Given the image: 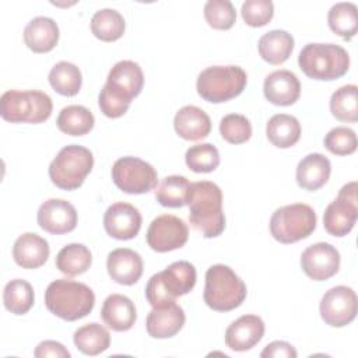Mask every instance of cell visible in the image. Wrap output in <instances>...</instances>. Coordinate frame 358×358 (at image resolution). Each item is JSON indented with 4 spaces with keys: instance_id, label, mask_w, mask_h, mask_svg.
<instances>
[{
    "instance_id": "obj_1",
    "label": "cell",
    "mask_w": 358,
    "mask_h": 358,
    "mask_svg": "<svg viewBox=\"0 0 358 358\" xmlns=\"http://www.w3.org/2000/svg\"><path fill=\"white\" fill-rule=\"evenodd\" d=\"M144 85V74L138 63L133 60H120L109 71L105 85L102 87L98 105L101 112L116 119L123 116L133 98H136Z\"/></svg>"
},
{
    "instance_id": "obj_2",
    "label": "cell",
    "mask_w": 358,
    "mask_h": 358,
    "mask_svg": "<svg viewBox=\"0 0 358 358\" xmlns=\"http://www.w3.org/2000/svg\"><path fill=\"white\" fill-rule=\"evenodd\" d=\"M189 221L204 238H215L225 229L222 211V192L210 180L193 182L189 186L187 203Z\"/></svg>"
},
{
    "instance_id": "obj_3",
    "label": "cell",
    "mask_w": 358,
    "mask_h": 358,
    "mask_svg": "<svg viewBox=\"0 0 358 358\" xmlns=\"http://www.w3.org/2000/svg\"><path fill=\"white\" fill-rule=\"evenodd\" d=\"M45 305L55 316L74 322L85 317L95 305L94 291L78 281L59 278L52 281L45 291Z\"/></svg>"
},
{
    "instance_id": "obj_4",
    "label": "cell",
    "mask_w": 358,
    "mask_h": 358,
    "mask_svg": "<svg viewBox=\"0 0 358 358\" xmlns=\"http://www.w3.org/2000/svg\"><path fill=\"white\" fill-rule=\"evenodd\" d=\"M299 69L313 80H336L350 69L348 52L336 43H308L298 56Z\"/></svg>"
},
{
    "instance_id": "obj_5",
    "label": "cell",
    "mask_w": 358,
    "mask_h": 358,
    "mask_svg": "<svg viewBox=\"0 0 358 358\" xmlns=\"http://www.w3.org/2000/svg\"><path fill=\"white\" fill-rule=\"evenodd\" d=\"M196 268L186 260L169 264L165 270L151 275L145 285V298L155 308L173 302L178 296L189 294L196 285Z\"/></svg>"
},
{
    "instance_id": "obj_6",
    "label": "cell",
    "mask_w": 358,
    "mask_h": 358,
    "mask_svg": "<svg viewBox=\"0 0 358 358\" xmlns=\"http://www.w3.org/2000/svg\"><path fill=\"white\" fill-rule=\"evenodd\" d=\"M246 284L225 264H214L206 271L204 302L217 312H229L246 298Z\"/></svg>"
},
{
    "instance_id": "obj_7",
    "label": "cell",
    "mask_w": 358,
    "mask_h": 358,
    "mask_svg": "<svg viewBox=\"0 0 358 358\" xmlns=\"http://www.w3.org/2000/svg\"><path fill=\"white\" fill-rule=\"evenodd\" d=\"M52 98L38 90H8L0 98V115L11 123H42L52 115Z\"/></svg>"
},
{
    "instance_id": "obj_8",
    "label": "cell",
    "mask_w": 358,
    "mask_h": 358,
    "mask_svg": "<svg viewBox=\"0 0 358 358\" xmlns=\"http://www.w3.org/2000/svg\"><path fill=\"white\" fill-rule=\"evenodd\" d=\"M246 83V71L239 66H210L199 74L196 88L204 101L221 103L242 94Z\"/></svg>"
},
{
    "instance_id": "obj_9",
    "label": "cell",
    "mask_w": 358,
    "mask_h": 358,
    "mask_svg": "<svg viewBox=\"0 0 358 358\" xmlns=\"http://www.w3.org/2000/svg\"><path fill=\"white\" fill-rule=\"evenodd\" d=\"M92 152L78 144L63 147L49 165V178L53 185L63 190L78 189L92 171Z\"/></svg>"
},
{
    "instance_id": "obj_10",
    "label": "cell",
    "mask_w": 358,
    "mask_h": 358,
    "mask_svg": "<svg viewBox=\"0 0 358 358\" xmlns=\"http://www.w3.org/2000/svg\"><path fill=\"white\" fill-rule=\"evenodd\" d=\"M316 221L315 210L305 203L282 206L270 218V234L281 243H295L315 231Z\"/></svg>"
},
{
    "instance_id": "obj_11",
    "label": "cell",
    "mask_w": 358,
    "mask_h": 358,
    "mask_svg": "<svg viewBox=\"0 0 358 358\" xmlns=\"http://www.w3.org/2000/svg\"><path fill=\"white\" fill-rule=\"evenodd\" d=\"M112 180L124 193L143 194L157 186L154 166L137 157H122L112 166Z\"/></svg>"
},
{
    "instance_id": "obj_12",
    "label": "cell",
    "mask_w": 358,
    "mask_h": 358,
    "mask_svg": "<svg viewBox=\"0 0 358 358\" xmlns=\"http://www.w3.org/2000/svg\"><path fill=\"white\" fill-rule=\"evenodd\" d=\"M358 218L357 182L344 185L337 197L326 207L323 214V227L333 236H345L355 225Z\"/></svg>"
},
{
    "instance_id": "obj_13",
    "label": "cell",
    "mask_w": 358,
    "mask_h": 358,
    "mask_svg": "<svg viewBox=\"0 0 358 358\" xmlns=\"http://www.w3.org/2000/svg\"><path fill=\"white\" fill-rule=\"evenodd\" d=\"M187 225L183 220L172 214H161L154 218L145 235L148 246L158 253L182 248L187 242Z\"/></svg>"
},
{
    "instance_id": "obj_14",
    "label": "cell",
    "mask_w": 358,
    "mask_h": 358,
    "mask_svg": "<svg viewBox=\"0 0 358 358\" xmlns=\"http://www.w3.org/2000/svg\"><path fill=\"white\" fill-rule=\"evenodd\" d=\"M357 294L352 288L337 285L324 292L320 299V316L331 327H344L357 316Z\"/></svg>"
},
{
    "instance_id": "obj_15",
    "label": "cell",
    "mask_w": 358,
    "mask_h": 358,
    "mask_svg": "<svg viewBox=\"0 0 358 358\" xmlns=\"http://www.w3.org/2000/svg\"><path fill=\"white\" fill-rule=\"evenodd\" d=\"M301 267L313 281L329 280L340 268V253L327 242L313 243L302 252Z\"/></svg>"
},
{
    "instance_id": "obj_16",
    "label": "cell",
    "mask_w": 358,
    "mask_h": 358,
    "mask_svg": "<svg viewBox=\"0 0 358 358\" xmlns=\"http://www.w3.org/2000/svg\"><path fill=\"white\" fill-rule=\"evenodd\" d=\"M141 214L130 203L117 201L103 214V227L109 236L119 241L133 239L141 228Z\"/></svg>"
},
{
    "instance_id": "obj_17",
    "label": "cell",
    "mask_w": 358,
    "mask_h": 358,
    "mask_svg": "<svg viewBox=\"0 0 358 358\" xmlns=\"http://www.w3.org/2000/svg\"><path fill=\"white\" fill-rule=\"evenodd\" d=\"M38 225L49 234L62 235L71 232L77 225V211L63 199H49L38 210Z\"/></svg>"
},
{
    "instance_id": "obj_18",
    "label": "cell",
    "mask_w": 358,
    "mask_h": 358,
    "mask_svg": "<svg viewBox=\"0 0 358 358\" xmlns=\"http://www.w3.org/2000/svg\"><path fill=\"white\" fill-rule=\"evenodd\" d=\"M264 336V322L257 315H243L225 330V344L234 351L253 348Z\"/></svg>"
},
{
    "instance_id": "obj_19",
    "label": "cell",
    "mask_w": 358,
    "mask_h": 358,
    "mask_svg": "<svg viewBox=\"0 0 358 358\" xmlns=\"http://www.w3.org/2000/svg\"><path fill=\"white\" fill-rule=\"evenodd\" d=\"M185 320L186 316L182 306L173 301L152 308L147 315L145 329L154 338H169L182 330Z\"/></svg>"
},
{
    "instance_id": "obj_20",
    "label": "cell",
    "mask_w": 358,
    "mask_h": 358,
    "mask_svg": "<svg viewBox=\"0 0 358 358\" xmlns=\"http://www.w3.org/2000/svg\"><path fill=\"white\" fill-rule=\"evenodd\" d=\"M263 92L268 102L278 106L295 103L301 95V83L289 70H275L264 78Z\"/></svg>"
},
{
    "instance_id": "obj_21",
    "label": "cell",
    "mask_w": 358,
    "mask_h": 358,
    "mask_svg": "<svg viewBox=\"0 0 358 358\" xmlns=\"http://www.w3.org/2000/svg\"><path fill=\"white\" fill-rule=\"evenodd\" d=\"M106 268L115 282L133 285L143 274V259L137 252L129 248H117L108 255Z\"/></svg>"
},
{
    "instance_id": "obj_22",
    "label": "cell",
    "mask_w": 358,
    "mask_h": 358,
    "mask_svg": "<svg viewBox=\"0 0 358 358\" xmlns=\"http://www.w3.org/2000/svg\"><path fill=\"white\" fill-rule=\"evenodd\" d=\"M49 253L50 249L48 241L34 232L20 235L13 246L14 262L22 268H38L43 266Z\"/></svg>"
},
{
    "instance_id": "obj_23",
    "label": "cell",
    "mask_w": 358,
    "mask_h": 358,
    "mask_svg": "<svg viewBox=\"0 0 358 358\" xmlns=\"http://www.w3.org/2000/svg\"><path fill=\"white\" fill-rule=\"evenodd\" d=\"M173 127L178 136L183 140L197 141L210 134L211 120L201 108L185 105L176 112L173 117Z\"/></svg>"
},
{
    "instance_id": "obj_24",
    "label": "cell",
    "mask_w": 358,
    "mask_h": 358,
    "mask_svg": "<svg viewBox=\"0 0 358 358\" xmlns=\"http://www.w3.org/2000/svg\"><path fill=\"white\" fill-rule=\"evenodd\" d=\"M101 317L113 331H127L136 323L137 313L130 298L122 294H112L103 301Z\"/></svg>"
},
{
    "instance_id": "obj_25",
    "label": "cell",
    "mask_w": 358,
    "mask_h": 358,
    "mask_svg": "<svg viewBox=\"0 0 358 358\" xmlns=\"http://www.w3.org/2000/svg\"><path fill=\"white\" fill-rule=\"evenodd\" d=\"M331 173V164L327 157L312 152L303 157L296 166V182L299 187L315 192L324 186Z\"/></svg>"
},
{
    "instance_id": "obj_26",
    "label": "cell",
    "mask_w": 358,
    "mask_h": 358,
    "mask_svg": "<svg viewBox=\"0 0 358 358\" xmlns=\"http://www.w3.org/2000/svg\"><path fill=\"white\" fill-rule=\"evenodd\" d=\"M24 42L35 53L50 52L59 42V27L49 17H35L24 28Z\"/></svg>"
},
{
    "instance_id": "obj_27",
    "label": "cell",
    "mask_w": 358,
    "mask_h": 358,
    "mask_svg": "<svg viewBox=\"0 0 358 358\" xmlns=\"http://www.w3.org/2000/svg\"><path fill=\"white\" fill-rule=\"evenodd\" d=\"M259 55L270 64L284 63L294 50V38L284 29H273L260 36Z\"/></svg>"
},
{
    "instance_id": "obj_28",
    "label": "cell",
    "mask_w": 358,
    "mask_h": 358,
    "mask_svg": "<svg viewBox=\"0 0 358 358\" xmlns=\"http://www.w3.org/2000/svg\"><path fill=\"white\" fill-rule=\"evenodd\" d=\"M266 134L273 145L278 148H288L298 143L301 137V124L292 115L277 113L268 119Z\"/></svg>"
},
{
    "instance_id": "obj_29",
    "label": "cell",
    "mask_w": 358,
    "mask_h": 358,
    "mask_svg": "<svg viewBox=\"0 0 358 358\" xmlns=\"http://www.w3.org/2000/svg\"><path fill=\"white\" fill-rule=\"evenodd\" d=\"M55 263L60 273L74 277L85 273L90 268L92 255L83 243H69L59 250Z\"/></svg>"
},
{
    "instance_id": "obj_30",
    "label": "cell",
    "mask_w": 358,
    "mask_h": 358,
    "mask_svg": "<svg viewBox=\"0 0 358 358\" xmlns=\"http://www.w3.org/2000/svg\"><path fill=\"white\" fill-rule=\"evenodd\" d=\"M74 345L85 355H98L109 348L110 334L99 323H87L78 327L73 336Z\"/></svg>"
},
{
    "instance_id": "obj_31",
    "label": "cell",
    "mask_w": 358,
    "mask_h": 358,
    "mask_svg": "<svg viewBox=\"0 0 358 358\" xmlns=\"http://www.w3.org/2000/svg\"><path fill=\"white\" fill-rule=\"evenodd\" d=\"M94 123L92 112L83 105L64 106L56 119L59 130L69 136H84L92 130Z\"/></svg>"
},
{
    "instance_id": "obj_32",
    "label": "cell",
    "mask_w": 358,
    "mask_h": 358,
    "mask_svg": "<svg viewBox=\"0 0 358 358\" xmlns=\"http://www.w3.org/2000/svg\"><path fill=\"white\" fill-rule=\"evenodd\" d=\"M330 29L345 41L354 38L358 29L357 6L350 1H341L331 6L327 14Z\"/></svg>"
},
{
    "instance_id": "obj_33",
    "label": "cell",
    "mask_w": 358,
    "mask_h": 358,
    "mask_svg": "<svg viewBox=\"0 0 358 358\" xmlns=\"http://www.w3.org/2000/svg\"><path fill=\"white\" fill-rule=\"evenodd\" d=\"M49 84L52 88L64 96H74L78 94L83 77L80 69L70 62H59L49 71Z\"/></svg>"
},
{
    "instance_id": "obj_34",
    "label": "cell",
    "mask_w": 358,
    "mask_h": 358,
    "mask_svg": "<svg viewBox=\"0 0 358 358\" xmlns=\"http://www.w3.org/2000/svg\"><path fill=\"white\" fill-rule=\"evenodd\" d=\"M124 28L126 24L123 15L113 8L98 10L91 18L92 34L103 42H113L122 38Z\"/></svg>"
},
{
    "instance_id": "obj_35",
    "label": "cell",
    "mask_w": 358,
    "mask_h": 358,
    "mask_svg": "<svg viewBox=\"0 0 358 358\" xmlns=\"http://www.w3.org/2000/svg\"><path fill=\"white\" fill-rule=\"evenodd\" d=\"M34 288L21 278L11 280L6 284L3 291L4 308L14 315H25L34 305Z\"/></svg>"
},
{
    "instance_id": "obj_36",
    "label": "cell",
    "mask_w": 358,
    "mask_h": 358,
    "mask_svg": "<svg viewBox=\"0 0 358 358\" xmlns=\"http://www.w3.org/2000/svg\"><path fill=\"white\" fill-rule=\"evenodd\" d=\"M190 182L180 175H171L161 180L155 190L157 201L169 208L183 207L187 203V192Z\"/></svg>"
},
{
    "instance_id": "obj_37",
    "label": "cell",
    "mask_w": 358,
    "mask_h": 358,
    "mask_svg": "<svg viewBox=\"0 0 358 358\" xmlns=\"http://www.w3.org/2000/svg\"><path fill=\"white\" fill-rule=\"evenodd\" d=\"M357 90L355 84H347L331 94L330 112L337 120L347 123H355L358 120Z\"/></svg>"
},
{
    "instance_id": "obj_38",
    "label": "cell",
    "mask_w": 358,
    "mask_h": 358,
    "mask_svg": "<svg viewBox=\"0 0 358 358\" xmlns=\"http://www.w3.org/2000/svg\"><path fill=\"white\" fill-rule=\"evenodd\" d=\"M186 165L196 173L213 172L220 165V152L215 145L210 143L196 144L187 148L185 154Z\"/></svg>"
},
{
    "instance_id": "obj_39",
    "label": "cell",
    "mask_w": 358,
    "mask_h": 358,
    "mask_svg": "<svg viewBox=\"0 0 358 358\" xmlns=\"http://www.w3.org/2000/svg\"><path fill=\"white\" fill-rule=\"evenodd\" d=\"M220 134L231 144H242L252 137V124L246 116L229 113L220 122Z\"/></svg>"
},
{
    "instance_id": "obj_40",
    "label": "cell",
    "mask_w": 358,
    "mask_h": 358,
    "mask_svg": "<svg viewBox=\"0 0 358 358\" xmlns=\"http://www.w3.org/2000/svg\"><path fill=\"white\" fill-rule=\"evenodd\" d=\"M204 18L214 29H229L236 21V11L229 0H208L204 4Z\"/></svg>"
},
{
    "instance_id": "obj_41",
    "label": "cell",
    "mask_w": 358,
    "mask_h": 358,
    "mask_svg": "<svg viewBox=\"0 0 358 358\" xmlns=\"http://www.w3.org/2000/svg\"><path fill=\"white\" fill-rule=\"evenodd\" d=\"M324 147L334 155H350L355 152L358 141L357 134L352 129L338 126L331 129L324 136Z\"/></svg>"
},
{
    "instance_id": "obj_42",
    "label": "cell",
    "mask_w": 358,
    "mask_h": 358,
    "mask_svg": "<svg viewBox=\"0 0 358 358\" xmlns=\"http://www.w3.org/2000/svg\"><path fill=\"white\" fill-rule=\"evenodd\" d=\"M241 13L249 27H263L271 21L274 4L271 0H246L242 3Z\"/></svg>"
},
{
    "instance_id": "obj_43",
    "label": "cell",
    "mask_w": 358,
    "mask_h": 358,
    "mask_svg": "<svg viewBox=\"0 0 358 358\" xmlns=\"http://www.w3.org/2000/svg\"><path fill=\"white\" fill-rule=\"evenodd\" d=\"M34 355L36 358H46V357L70 358L69 350L62 343L53 341V340H45V341L39 343L34 351Z\"/></svg>"
},
{
    "instance_id": "obj_44",
    "label": "cell",
    "mask_w": 358,
    "mask_h": 358,
    "mask_svg": "<svg viewBox=\"0 0 358 358\" xmlns=\"http://www.w3.org/2000/svg\"><path fill=\"white\" fill-rule=\"evenodd\" d=\"M296 350L287 341H273L260 352L262 358H296Z\"/></svg>"
}]
</instances>
